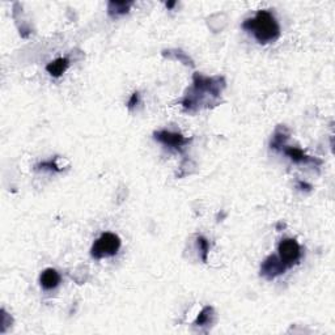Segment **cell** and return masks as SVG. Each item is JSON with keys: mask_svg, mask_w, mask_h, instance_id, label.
<instances>
[{"mask_svg": "<svg viewBox=\"0 0 335 335\" xmlns=\"http://www.w3.org/2000/svg\"><path fill=\"white\" fill-rule=\"evenodd\" d=\"M212 313H214L212 308H210V306H206L205 309L200 312V314L198 316V318H196L195 325L203 326V325H207L209 322H211Z\"/></svg>", "mask_w": 335, "mask_h": 335, "instance_id": "obj_10", "label": "cell"}, {"mask_svg": "<svg viewBox=\"0 0 335 335\" xmlns=\"http://www.w3.org/2000/svg\"><path fill=\"white\" fill-rule=\"evenodd\" d=\"M39 280H41V286H42L45 290L50 291L54 290V288H56V287L59 286V283H60V275H59L58 271L54 270V269H46V270L41 274Z\"/></svg>", "mask_w": 335, "mask_h": 335, "instance_id": "obj_6", "label": "cell"}, {"mask_svg": "<svg viewBox=\"0 0 335 335\" xmlns=\"http://www.w3.org/2000/svg\"><path fill=\"white\" fill-rule=\"evenodd\" d=\"M287 270V266L282 262L278 255H270L262 262L260 266V275L267 280H273L282 275Z\"/></svg>", "mask_w": 335, "mask_h": 335, "instance_id": "obj_4", "label": "cell"}, {"mask_svg": "<svg viewBox=\"0 0 335 335\" xmlns=\"http://www.w3.org/2000/svg\"><path fill=\"white\" fill-rule=\"evenodd\" d=\"M69 64L70 63L67 58H58L54 62L46 65V71L49 72L51 76H54V78H59V76H62L64 74L65 70L69 69Z\"/></svg>", "mask_w": 335, "mask_h": 335, "instance_id": "obj_7", "label": "cell"}, {"mask_svg": "<svg viewBox=\"0 0 335 335\" xmlns=\"http://www.w3.org/2000/svg\"><path fill=\"white\" fill-rule=\"evenodd\" d=\"M131 2H110L108 6V12L110 16L118 17L126 15L131 7Z\"/></svg>", "mask_w": 335, "mask_h": 335, "instance_id": "obj_8", "label": "cell"}, {"mask_svg": "<svg viewBox=\"0 0 335 335\" xmlns=\"http://www.w3.org/2000/svg\"><path fill=\"white\" fill-rule=\"evenodd\" d=\"M120 249V238L114 233H104L101 234L91 249L92 257L96 259L101 258L113 257L118 253Z\"/></svg>", "mask_w": 335, "mask_h": 335, "instance_id": "obj_2", "label": "cell"}, {"mask_svg": "<svg viewBox=\"0 0 335 335\" xmlns=\"http://www.w3.org/2000/svg\"><path fill=\"white\" fill-rule=\"evenodd\" d=\"M138 101H139V93H133L131 100L128 101V108H133L138 104Z\"/></svg>", "mask_w": 335, "mask_h": 335, "instance_id": "obj_12", "label": "cell"}, {"mask_svg": "<svg viewBox=\"0 0 335 335\" xmlns=\"http://www.w3.org/2000/svg\"><path fill=\"white\" fill-rule=\"evenodd\" d=\"M242 28L253 33L258 42L263 45L277 41L280 36L279 24L269 11H258L253 19L245 20Z\"/></svg>", "mask_w": 335, "mask_h": 335, "instance_id": "obj_1", "label": "cell"}, {"mask_svg": "<svg viewBox=\"0 0 335 335\" xmlns=\"http://www.w3.org/2000/svg\"><path fill=\"white\" fill-rule=\"evenodd\" d=\"M284 153L295 163H308V161H310L309 156H306L305 153L299 148H293V147L284 148Z\"/></svg>", "mask_w": 335, "mask_h": 335, "instance_id": "obj_9", "label": "cell"}, {"mask_svg": "<svg viewBox=\"0 0 335 335\" xmlns=\"http://www.w3.org/2000/svg\"><path fill=\"white\" fill-rule=\"evenodd\" d=\"M278 251H279V258L287 267L296 263L297 260L300 259V257H301L300 245L293 238H284V240L280 241Z\"/></svg>", "mask_w": 335, "mask_h": 335, "instance_id": "obj_3", "label": "cell"}, {"mask_svg": "<svg viewBox=\"0 0 335 335\" xmlns=\"http://www.w3.org/2000/svg\"><path fill=\"white\" fill-rule=\"evenodd\" d=\"M174 6H176V2H172V3H166V7H168V8H173Z\"/></svg>", "mask_w": 335, "mask_h": 335, "instance_id": "obj_13", "label": "cell"}, {"mask_svg": "<svg viewBox=\"0 0 335 335\" xmlns=\"http://www.w3.org/2000/svg\"><path fill=\"white\" fill-rule=\"evenodd\" d=\"M198 246L200 247V251H202L203 262H207V254H209L210 251L209 241L206 240L205 237H198Z\"/></svg>", "mask_w": 335, "mask_h": 335, "instance_id": "obj_11", "label": "cell"}, {"mask_svg": "<svg viewBox=\"0 0 335 335\" xmlns=\"http://www.w3.org/2000/svg\"><path fill=\"white\" fill-rule=\"evenodd\" d=\"M155 139L159 140L160 143H163L164 146L173 148V150H181L183 146H186L190 142V139L182 137L181 133L170 132V131L165 130L155 132Z\"/></svg>", "mask_w": 335, "mask_h": 335, "instance_id": "obj_5", "label": "cell"}]
</instances>
